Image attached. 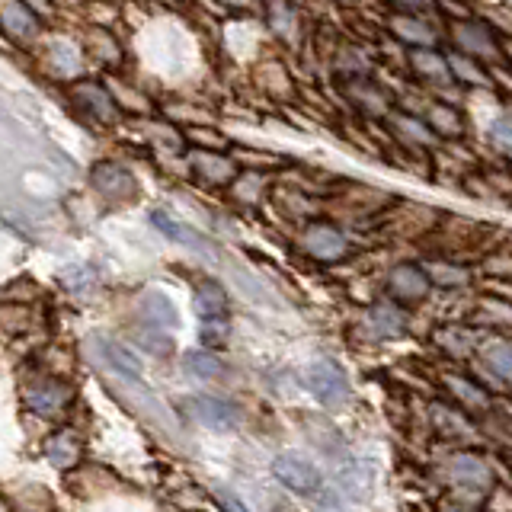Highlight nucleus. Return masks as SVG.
I'll use <instances>...</instances> for the list:
<instances>
[{"label":"nucleus","instance_id":"f257e3e1","mask_svg":"<svg viewBox=\"0 0 512 512\" xmlns=\"http://www.w3.org/2000/svg\"><path fill=\"white\" fill-rule=\"evenodd\" d=\"M71 106L84 122L103 125V128L116 125L122 116L116 93H112V87L100 84V80H77L71 87Z\"/></svg>","mask_w":512,"mask_h":512},{"label":"nucleus","instance_id":"f03ea898","mask_svg":"<svg viewBox=\"0 0 512 512\" xmlns=\"http://www.w3.org/2000/svg\"><path fill=\"white\" fill-rule=\"evenodd\" d=\"M272 474H276V480L285 490H292L298 496H311V500H317V496L324 493V474H320V468L311 458H304L298 452L276 455V461H272Z\"/></svg>","mask_w":512,"mask_h":512},{"label":"nucleus","instance_id":"7ed1b4c3","mask_svg":"<svg viewBox=\"0 0 512 512\" xmlns=\"http://www.w3.org/2000/svg\"><path fill=\"white\" fill-rule=\"evenodd\" d=\"M452 42L458 52L471 55L484 64H503V39L487 23L477 20H455L452 23Z\"/></svg>","mask_w":512,"mask_h":512},{"label":"nucleus","instance_id":"20e7f679","mask_svg":"<svg viewBox=\"0 0 512 512\" xmlns=\"http://www.w3.org/2000/svg\"><path fill=\"white\" fill-rule=\"evenodd\" d=\"M301 250L317 263H340L349 256V240L340 228H336V224L314 221V224H304Z\"/></svg>","mask_w":512,"mask_h":512},{"label":"nucleus","instance_id":"39448f33","mask_svg":"<svg viewBox=\"0 0 512 512\" xmlns=\"http://www.w3.org/2000/svg\"><path fill=\"white\" fill-rule=\"evenodd\" d=\"M308 388L324 407H343L349 400V378L333 359H317L308 365Z\"/></svg>","mask_w":512,"mask_h":512},{"label":"nucleus","instance_id":"423d86ee","mask_svg":"<svg viewBox=\"0 0 512 512\" xmlns=\"http://www.w3.org/2000/svg\"><path fill=\"white\" fill-rule=\"evenodd\" d=\"M343 93H346V100L356 106L365 119H388L391 116V93L384 90L381 84H375L368 74H356V77H349L346 84H343Z\"/></svg>","mask_w":512,"mask_h":512},{"label":"nucleus","instance_id":"0eeeda50","mask_svg":"<svg viewBox=\"0 0 512 512\" xmlns=\"http://www.w3.org/2000/svg\"><path fill=\"white\" fill-rule=\"evenodd\" d=\"M426 16L432 13H391L388 16V32L391 39L400 42L404 48H432L439 45V29L436 23H429Z\"/></svg>","mask_w":512,"mask_h":512},{"label":"nucleus","instance_id":"6e6552de","mask_svg":"<svg viewBox=\"0 0 512 512\" xmlns=\"http://www.w3.org/2000/svg\"><path fill=\"white\" fill-rule=\"evenodd\" d=\"M432 288L429 269L420 263H397L388 272V295L397 304H420Z\"/></svg>","mask_w":512,"mask_h":512},{"label":"nucleus","instance_id":"1a4fd4ad","mask_svg":"<svg viewBox=\"0 0 512 512\" xmlns=\"http://www.w3.org/2000/svg\"><path fill=\"white\" fill-rule=\"evenodd\" d=\"M189 170L196 173V180L202 186H231L240 176V167L231 154L205 151V148H196L189 154Z\"/></svg>","mask_w":512,"mask_h":512},{"label":"nucleus","instance_id":"9d476101","mask_svg":"<svg viewBox=\"0 0 512 512\" xmlns=\"http://www.w3.org/2000/svg\"><path fill=\"white\" fill-rule=\"evenodd\" d=\"M391 128V138L400 144V148H410V151H429L436 144V132L429 128L426 116H413V112H400L391 109V116L384 119Z\"/></svg>","mask_w":512,"mask_h":512},{"label":"nucleus","instance_id":"9b49d317","mask_svg":"<svg viewBox=\"0 0 512 512\" xmlns=\"http://www.w3.org/2000/svg\"><path fill=\"white\" fill-rule=\"evenodd\" d=\"M407 68L410 74H416L420 80L432 87H452L455 74H452V61L448 55L439 52V45L432 48H407Z\"/></svg>","mask_w":512,"mask_h":512},{"label":"nucleus","instance_id":"f8f14e48","mask_svg":"<svg viewBox=\"0 0 512 512\" xmlns=\"http://www.w3.org/2000/svg\"><path fill=\"white\" fill-rule=\"evenodd\" d=\"M189 413L196 416V420L205 426V429H215V432H231L240 426V413L234 404H228V400H221L215 394H196L189 397Z\"/></svg>","mask_w":512,"mask_h":512},{"label":"nucleus","instance_id":"ddd939ff","mask_svg":"<svg viewBox=\"0 0 512 512\" xmlns=\"http://www.w3.org/2000/svg\"><path fill=\"white\" fill-rule=\"evenodd\" d=\"M90 183L109 202H132L138 192L135 176L119 164H96L90 173Z\"/></svg>","mask_w":512,"mask_h":512},{"label":"nucleus","instance_id":"4468645a","mask_svg":"<svg viewBox=\"0 0 512 512\" xmlns=\"http://www.w3.org/2000/svg\"><path fill=\"white\" fill-rule=\"evenodd\" d=\"M151 224L154 228L164 234V237H170V240H176L180 247H186V250H192V253H199V256H205V260H212L215 263V247H212V240H208L205 234H199L196 228H189V224H183V221H176V218H170L167 212H151Z\"/></svg>","mask_w":512,"mask_h":512},{"label":"nucleus","instance_id":"2eb2a0df","mask_svg":"<svg viewBox=\"0 0 512 512\" xmlns=\"http://www.w3.org/2000/svg\"><path fill=\"white\" fill-rule=\"evenodd\" d=\"M4 29L13 42H32L42 29V16L26 0H4Z\"/></svg>","mask_w":512,"mask_h":512},{"label":"nucleus","instance_id":"dca6fc26","mask_svg":"<svg viewBox=\"0 0 512 512\" xmlns=\"http://www.w3.org/2000/svg\"><path fill=\"white\" fill-rule=\"evenodd\" d=\"M423 116H426L432 132H436V138H442V141H458V138H464V128H468V122H464V112L455 103H448V100L429 103Z\"/></svg>","mask_w":512,"mask_h":512},{"label":"nucleus","instance_id":"f3484780","mask_svg":"<svg viewBox=\"0 0 512 512\" xmlns=\"http://www.w3.org/2000/svg\"><path fill=\"white\" fill-rule=\"evenodd\" d=\"M452 61V74H455V84L458 87H468V90H493L496 93V80H493V68H487L484 61H477L464 52L448 55Z\"/></svg>","mask_w":512,"mask_h":512},{"label":"nucleus","instance_id":"a211bd4d","mask_svg":"<svg viewBox=\"0 0 512 512\" xmlns=\"http://www.w3.org/2000/svg\"><path fill=\"white\" fill-rule=\"evenodd\" d=\"M96 346H100L106 365H109L119 378L132 381V384H141V362H138V356H135L132 349H125V346L112 343V340H96Z\"/></svg>","mask_w":512,"mask_h":512},{"label":"nucleus","instance_id":"6ab92c4d","mask_svg":"<svg viewBox=\"0 0 512 512\" xmlns=\"http://www.w3.org/2000/svg\"><path fill=\"white\" fill-rule=\"evenodd\" d=\"M141 311L148 317L151 327H167V330H176L180 327V311H176L173 298H167L164 292H148L141 298Z\"/></svg>","mask_w":512,"mask_h":512},{"label":"nucleus","instance_id":"aec40b11","mask_svg":"<svg viewBox=\"0 0 512 512\" xmlns=\"http://www.w3.org/2000/svg\"><path fill=\"white\" fill-rule=\"evenodd\" d=\"M368 327L378 336H400L407 330V314L397 308L394 301H378L372 311H368Z\"/></svg>","mask_w":512,"mask_h":512},{"label":"nucleus","instance_id":"412c9836","mask_svg":"<svg viewBox=\"0 0 512 512\" xmlns=\"http://www.w3.org/2000/svg\"><path fill=\"white\" fill-rule=\"evenodd\" d=\"M196 314L202 320H218V317H228V292L218 285V282H202L196 288Z\"/></svg>","mask_w":512,"mask_h":512},{"label":"nucleus","instance_id":"4be33fe9","mask_svg":"<svg viewBox=\"0 0 512 512\" xmlns=\"http://www.w3.org/2000/svg\"><path fill=\"white\" fill-rule=\"evenodd\" d=\"M183 368L192 378H202V381H215L224 375V365L212 349H189L183 356Z\"/></svg>","mask_w":512,"mask_h":512},{"label":"nucleus","instance_id":"5701e85b","mask_svg":"<svg viewBox=\"0 0 512 512\" xmlns=\"http://www.w3.org/2000/svg\"><path fill=\"white\" fill-rule=\"evenodd\" d=\"M452 474L461 480V484H468L474 490H484L490 484V468L487 461H480L477 455H458L452 461Z\"/></svg>","mask_w":512,"mask_h":512},{"label":"nucleus","instance_id":"b1692460","mask_svg":"<svg viewBox=\"0 0 512 512\" xmlns=\"http://www.w3.org/2000/svg\"><path fill=\"white\" fill-rule=\"evenodd\" d=\"M266 186L269 180L260 173V170H244L237 176V180L231 183V192H234V199L237 202H244V205H260L263 196H266Z\"/></svg>","mask_w":512,"mask_h":512},{"label":"nucleus","instance_id":"393cba45","mask_svg":"<svg viewBox=\"0 0 512 512\" xmlns=\"http://www.w3.org/2000/svg\"><path fill=\"white\" fill-rule=\"evenodd\" d=\"M64 400H68V391H64L61 384H55V381H45V384H39V388H32L26 394V404L36 413H55Z\"/></svg>","mask_w":512,"mask_h":512},{"label":"nucleus","instance_id":"a878e982","mask_svg":"<svg viewBox=\"0 0 512 512\" xmlns=\"http://www.w3.org/2000/svg\"><path fill=\"white\" fill-rule=\"evenodd\" d=\"M484 362L490 365V372L496 378H503L512 384V343L506 340H493L484 346Z\"/></svg>","mask_w":512,"mask_h":512},{"label":"nucleus","instance_id":"bb28decb","mask_svg":"<svg viewBox=\"0 0 512 512\" xmlns=\"http://www.w3.org/2000/svg\"><path fill=\"white\" fill-rule=\"evenodd\" d=\"M426 269H429L432 285H442V288H461V285L471 282L468 269L452 263V260H436V263H429Z\"/></svg>","mask_w":512,"mask_h":512},{"label":"nucleus","instance_id":"cd10ccee","mask_svg":"<svg viewBox=\"0 0 512 512\" xmlns=\"http://www.w3.org/2000/svg\"><path fill=\"white\" fill-rule=\"evenodd\" d=\"M80 455V445H77V436L71 429L58 432V436H52V442H48V458H52L58 468H71V464L77 461Z\"/></svg>","mask_w":512,"mask_h":512},{"label":"nucleus","instance_id":"c85d7f7f","mask_svg":"<svg viewBox=\"0 0 512 512\" xmlns=\"http://www.w3.org/2000/svg\"><path fill=\"white\" fill-rule=\"evenodd\" d=\"M231 157L237 160V167L240 170H260V173H266V170H272V167H282L285 160L279 157V154H269V151H247V148H231Z\"/></svg>","mask_w":512,"mask_h":512},{"label":"nucleus","instance_id":"c756f323","mask_svg":"<svg viewBox=\"0 0 512 512\" xmlns=\"http://www.w3.org/2000/svg\"><path fill=\"white\" fill-rule=\"evenodd\" d=\"M445 384H448V391H452L464 407H474V410H480V407H487V394L477 388L474 381H468V378H458V375H448L445 378Z\"/></svg>","mask_w":512,"mask_h":512},{"label":"nucleus","instance_id":"7c9ffc66","mask_svg":"<svg viewBox=\"0 0 512 512\" xmlns=\"http://www.w3.org/2000/svg\"><path fill=\"white\" fill-rule=\"evenodd\" d=\"M487 138L493 144V151H500L503 157L512 160V116H509V112H500V116L490 122Z\"/></svg>","mask_w":512,"mask_h":512},{"label":"nucleus","instance_id":"2f4dec72","mask_svg":"<svg viewBox=\"0 0 512 512\" xmlns=\"http://www.w3.org/2000/svg\"><path fill=\"white\" fill-rule=\"evenodd\" d=\"M87 39H90L93 55L100 58V61H106V64H119V61H122V48L116 45V39H112L109 32H103V29H93Z\"/></svg>","mask_w":512,"mask_h":512},{"label":"nucleus","instance_id":"473e14b6","mask_svg":"<svg viewBox=\"0 0 512 512\" xmlns=\"http://www.w3.org/2000/svg\"><path fill=\"white\" fill-rule=\"evenodd\" d=\"M186 141H192L196 148H205V151H228L231 141L224 138L215 128H186Z\"/></svg>","mask_w":512,"mask_h":512},{"label":"nucleus","instance_id":"72a5a7b5","mask_svg":"<svg viewBox=\"0 0 512 512\" xmlns=\"http://www.w3.org/2000/svg\"><path fill=\"white\" fill-rule=\"evenodd\" d=\"M202 343H205V349H218L228 343V317L202 320Z\"/></svg>","mask_w":512,"mask_h":512},{"label":"nucleus","instance_id":"f704fd0d","mask_svg":"<svg viewBox=\"0 0 512 512\" xmlns=\"http://www.w3.org/2000/svg\"><path fill=\"white\" fill-rule=\"evenodd\" d=\"M400 13H439V0H381Z\"/></svg>","mask_w":512,"mask_h":512},{"label":"nucleus","instance_id":"c9c22d12","mask_svg":"<svg viewBox=\"0 0 512 512\" xmlns=\"http://www.w3.org/2000/svg\"><path fill=\"white\" fill-rule=\"evenodd\" d=\"M52 61L58 64V68H80V58L71 45H55L52 48Z\"/></svg>","mask_w":512,"mask_h":512},{"label":"nucleus","instance_id":"e433bc0d","mask_svg":"<svg viewBox=\"0 0 512 512\" xmlns=\"http://www.w3.org/2000/svg\"><path fill=\"white\" fill-rule=\"evenodd\" d=\"M490 269L496 272V276H512V250L496 253L490 260Z\"/></svg>","mask_w":512,"mask_h":512},{"label":"nucleus","instance_id":"4c0bfd02","mask_svg":"<svg viewBox=\"0 0 512 512\" xmlns=\"http://www.w3.org/2000/svg\"><path fill=\"white\" fill-rule=\"evenodd\" d=\"M218 503H221L224 512H247V506L240 503L234 493H224V490H221V493H218Z\"/></svg>","mask_w":512,"mask_h":512},{"label":"nucleus","instance_id":"58836bf2","mask_svg":"<svg viewBox=\"0 0 512 512\" xmlns=\"http://www.w3.org/2000/svg\"><path fill=\"white\" fill-rule=\"evenodd\" d=\"M26 4L32 7V10H36L39 16H45V13H52L55 7H52V0H26Z\"/></svg>","mask_w":512,"mask_h":512},{"label":"nucleus","instance_id":"ea45409f","mask_svg":"<svg viewBox=\"0 0 512 512\" xmlns=\"http://www.w3.org/2000/svg\"><path fill=\"white\" fill-rule=\"evenodd\" d=\"M503 61L512 68V36H506V39H503Z\"/></svg>","mask_w":512,"mask_h":512},{"label":"nucleus","instance_id":"a19ab883","mask_svg":"<svg viewBox=\"0 0 512 512\" xmlns=\"http://www.w3.org/2000/svg\"><path fill=\"white\" fill-rule=\"evenodd\" d=\"M445 512H461V509H445Z\"/></svg>","mask_w":512,"mask_h":512}]
</instances>
